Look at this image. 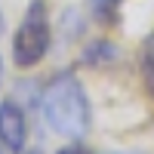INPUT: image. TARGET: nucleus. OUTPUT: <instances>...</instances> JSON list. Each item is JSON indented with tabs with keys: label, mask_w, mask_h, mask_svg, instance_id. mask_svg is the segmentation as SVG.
Here are the masks:
<instances>
[{
	"label": "nucleus",
	"mask_w": 154,
	"mask_h": 154,
	"mask_svg": "<svg viewBox=\"0 0 154 154\" xmlns=\"http://www.w3.org/2000/svg\"><path fill=\"white\" fill-rule=\"evenodd\" d=\"M0 154H3V151H0Z\"/></svg>",
	"instance_id": "9b49d317"
},
{
	"label": "nucleus",
	"mask_w": 154,
	"mask_h": 154,
	"mask_svg": "<svg viewBox=\"0 0 154 154\" xmlns=\"http://www.w3.org/2000/svg\"><path fill=\"white\" fill-rule=\"evenodd\" d=\"M49 43H53V31H49L46 3L43 0H31L16 37H12V59H16V65L31 68L49 53Z\"/></svg>",
	"instance_id": "f03ea898"
},
{
	"label": "nucleus",
	"mask_w": 154,
	"mask_h": 154,
	"mask_svg": "<svg viewBox=\"0 0 154 154\" xmlns=\"http://www.w3.org/2000/svg\"><path fill=\"white\" fill-rule=\"evenodd\" d=\"M117 59V46L111 40H93L83 49V65H111Z\"/></svg>",
	"instance_id": "423d86ee"
},
{
	"label": "nucleus",
	"mask_w": 154,
	"mask_h": 154,
	"mask_svg": "<svg viewBox=\"0 0 154 154\" xmlns=\"http://www.w3.org/2000/svg\"><path fill=\"white\" fill-rule=\"evenodd\" d=\"M40 111L46 126L65 139H83L89 130V99L74 74H62L43 89Z\"/></svg>",
	"instance_id": "f257e3e1"
},
{
	"label": "nucleus",
	"mask_w": 154,
	"mask_h": 154,
	"mask_svg": "<svg viewBox=\"0 0 154 154\" xmlns=\"http://www.w3.org/2000/svg\"><path fill=\"white\" fill-rule=\"evenodd\" d=\"M0 80H3V62H0Z\"/></svg>",
	"instance_id": "1a4fd4ad"
},
{
	"label": "nucleus",
	"mask_w": 154,
	"mask_h": 154,
	"mask_svg": "<svg viewBox=\"0 0 154 154\" xmlns=\"http://www.w3.org/2000/svg\"><path fill=\"white\" fill-rule=\"evenodd\" d=\"M120 6H123V0H89L93 19L102 28H114V25L120 22Z\"/></svg>",
	"instance_id": "39448f33"
},
{
	"label": "nucleus",
	"mask_w": 154,
	"mask_h": 154,
	"mask_svg": "<svg viewBox=\"0 0 154 154\" xmlns=\"http://www.w3.org/2000/svg\"><path fill=\"white\" fill-rule=\"evenodd\" d=\"M59 154H89L83 145H68V148H59Z\"/></svg>",
	"instance_id": "0eeeda50"
},
{
	"label": "nucleus",
	"mask_w": 154,
	"mask_h": 154,
	"mask_svg": "<svg viewBox=\"0 0 154 154\" xmlns=\"http://www.w3.org/2000/svg\"><path fill=\"white\" fill-rule=\"evenodd\" d=\"M139 74H142L148 99L154 102V34L142 43V53H139Z\"/></svg>",
	"instance_id": "20e7f679"
},
{
	"label": "nucleus",
	"mask_w": 154,
	"mask_h": 154,
	"mask_svg": "<svg viewBox=\"0 0 154 154\" xmlns=\"http://www.w3.org/2000/svg\"><path fill=\"white\" fill-rule=\"evenodd\" d=\"M3 28H6V25H3V12H0V34H3Z\"/></svg>",
	"instance_id": "6e6552de"
},
{
	"label": "nucleus",
	"mask_w": 154,
	"mask_h": 154,
	"mask_svg": "<svg viewBox=\"0 0 154 154\" xmlns=\"http://www.w3.org/2000/svg\"><path fill=\"white\" fill-rule=\"evenodd\" d=\"M31 154H37V151H31Z\"/></svg>",
	"instance_id": "9d476101"
},
{
	"label": "nucleus",
	"mask_w": 154,
	"mask_h": 154,
	"mask_svg": "<svg viewBox=\"0 0 154 154\" xmlns=\"http://www.w3.org/2000/svg\"><path fill=\"white\" fill-rule=\"evenodd\" d=\"M28 142V123L16 102H0V145L9 151H22Z\"/></svg>",
	"instance_id": "7ed1b4c3"
}]
</instances>
